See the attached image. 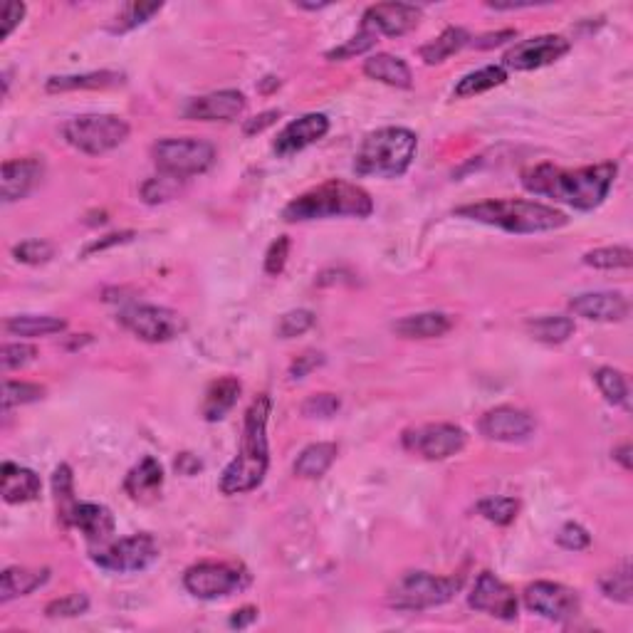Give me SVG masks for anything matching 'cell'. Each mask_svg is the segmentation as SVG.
<instances>
[{
    "instance_id": "46",
    "label": "cell",
    "mask_w": 633,
    "mask_h": 633,
    "mask_svg": "<svg viewBox=\"0 0 633 633\" xmlns=\"http://www.w3.org/2000/svg\"><path fill=\"white\" fill-rule=\"evenodd\" d=\"M38 357V349L33 344H3V354H0V364H3V371H13L20 369V366H28L33 359Z\"/></svg>"
},
{
    "instance_id": "13",
    "label": "cell",
    "mask_w": 633,
    "mask_h": 633,
    "mask_svg": "<svg viewBox=\"0 0 633 633\" xmlns=\"http://www.w3.org/2000/svg\"><path fill=\"white\" fill-rule=\"evenodd\" d=\"M569 50H572V43L562 35H537V38L522 40L510 47L502 57V67L515 72L540 70V67L562 60Z\"/></svg>"
},
{
    "instance_id": "11",
    "label": "cell",
    "mask_w": 633,
    "mask_h": 633,
    "mask_svg": "<svg viewBox=\"0 0 633 633\" xmlns=\"http://www.w3.org/2000/svg\"><path fill=\"white\" fill-rule=\"evenodd\" d=\"M117 319L127 332L149 344L171 342L186 329V319L179 312L159 305H129L119 312Z\"/></svg>"
},
{
    "instance_id": "14",
    "label": "cell",
    "mask_w": 633,
    "mask_h": 633,
    "mask_svg": "<svg viewBox=\"0 0 633 633\" xmlns=\"http://www.w3.org/2000/svg\"><path fill=\"white\" fill-rule=\"evenodd\" d=\"M522 596H525V606L532 614L547 621H557V624L574 619L582 609L577 591L557 582H535L525 589Z\"/></svg>"
},
{
    "instance_id": "2",
    "label": "cell",
    "mask_w": 633,
    "mask_h": 633,
    "mask_svg": "<svg viewBox=\"0 0 633 633\" xmlns=\"http://www.w3.org/2000/svg\"><path fill=\"white\" fill-rule=\"evenodd\" d=\"M272 401L268 394L255 396L253 404L245 411L243 436H240L238 455L228 463L221 475L223 495H243L260 488L270 468V446H268V418Z\"/></svg>"
},
{
    "instance_id": "10",
    "label": "cell",
    "mask_w": 633,
    "mask_h": 633,
    "mask_svg": "<svg viewBox=\"0 0 633 633\" xmlns=\"http://www.w3.org/2000/svg\"><path fill=\"white\" fill-rule=\"evenodd\" d=\"M156 559H159V542L149 532H139V535L124 537V540L107 542L92 554V562L99 569L112 574L144 572Z\"/></svg>"
},
{
    "instance_id": "31",
    "label": "cell",
    "mask_w": 633,
    "mask_h": 633,
    "mask_svg": "<svg viewBox=\"0 0 633 633\" xmlns=\"http://www.w3.org/2000/svg\"><path fill=\"white\" fill-rule=\"evenodd\" d=\"M67 322L60 317L52 315H18V317H8L3 322V329L13 337H50V334H60L65 332Z\"/></svg>"
},
{
    "instance_id": "3",
    "label": "cell",
    "mask_w": 633,
    "mask_h": 633,
    "mask_svg": "<svg viewBox=\"0 0 633 633\" xmlns=\"http://www.w3.org/2000/svg\"><path fill=\"white\" fill-rule=\"evenodd\" d=\"M455 216L517 235L549 233L569 223V218L557 208L544 206L540 201H525V198H490V201L468 203V206L455 208Z\"/></svg>"
},
{
    "instance_id": "53",
    "label": "cell",
    "mask_w": 633,
    "mask_h": 633,
    "mask_svg": "<svg viewBox=\"0 0 633 633\" xmlns=\"http://www.w3.org/2000/svg\"><path fill=\"white\" fill-rule=\"evenodd\" d=\"M25 3H5L3 8V40L13 35V30L23 23Z\"/></svg>"
},
{
    "instance_id": "20",
    "label": "cell",
    "mask_w": 633,
    "mask_h": 633,
    "mask_svg": "<svg viewBox=\"0 0 633 633\" xmlns=\"http://www.w3.org/2000/svg\"><path fill=\"white\" fill-rule=\"evenodd\" d=\"M569 310L591 322H624L631 315V302L621 292H584L569 300Z\"/></svg>"
},
{
    "instance_id": "32",
    "label": "cell",
    "mask_w": 633,
    "mask_h": 633,
    "mask_svg": "<svg viewBox=\"0 0 633 633\" xmlns=\"http://www.w3.org/2000/svg\"><path fill=\"white\" fill-rule=\"evenodd\" d=\"M465 45H470V33L465 28H446L436 40L426 43L418 50L421 60L426 65H441L448 57H453L455 52L463 50Z\"/></svg>"
},
{
    "instance_id": "4",
    "label": "cell",
    "mask_w": 633,
    "mask_h": 633,
    "mask_svg": "<svg viewBox=\"0 0 633 633\" xmlns=\"http://www.w3.org/2000/svg\"><path fill=\"white\" fill-rule=\"evenodd\" d=\"M374 213V201L369 191L357 183L329 179L310 191L292 198L282 211L287 223L322 221V218H369Z\"/></svg>"
},
{
    "instance_id": "16",
    "label": "cell",
    "mask_w": 633,
    "mask_h": 633,
    "mask_svg": "<svg viewBox=\"0 0 633 633\" xmlns=\"http://www.w3.org/2000/svg\"><path fill=\"white\" fill-rule=\"evenodd\" d=\"M470 609L483 611V614L495 616L500 621L517 619V596L493 572H483L475 579V587L468 596Z\"/></svg>"
},
{
    "instance_id": "36",
    "label": "cell",
    "mask_w": 633,
    "mask_h": 633,
    "mask_svg": "<svg viewBox=\"0 0 633 633\" xmlns=\"http://www.w3.org/2000/svg\"><path fill=\"white\" fill-rule=\"evenodd\" d=\"M594 381L609 404L621 406L629 411V381H626V376L621 374L619 369H614V366H601V369L594 371Z\"/></svg>"
},
{
    "instance_id": "35",
    "label": "cell",
    "mask_w": 633,
    "mask_h": 633,
    "mask_svg": "<svg viewBox=\"0 0 633 633\" xmlns=\"http://www.w3.org/2000/svg\"><path fill=\"white\" fill-rule=\"evenodd\" d=\"M52 493H55V502H57V517H60L62 525L70 527L77 500H75V478H72V468L67 463L57 465L55 473H52Z\"/></svg>"
},
{
    "instance_id": "21",
    "label": "cell",
    "mask_w": 633,
    "mask_h": 633,
    "mask_svg": "<svg viewBox=\"0 0 633 633\" xmlns=\"http://www.w3.org/2000/svg\"><path fill=\"white\" fill-rule=\"evenodd\" d=\"M327 132H329L327 114H319V112L305 114V117L290 122L280 134H277L272 149H275L277 156H292V154H297V151L312 146L315 141L324 139Z\"/></svg>"
},
{
    "instance_id": "45",
    "label": "cell",
    "mask_w": 633,
    "mask_h": 633,
    "mask_svg": "<svg viewBox=\"0 0 633 633\" xmlns=\"http://www.w3.org/2000/svg\"><path fill=\"white\" fill-rule=\"evenodd\" d=\"M376 38H379V35H374L369 28H364V25H362V28H359V33L354 35V38L349 40V43H344V45L334 47V50H329L327 52V60L337 62V60H349V57H354V55H364V52H369L371 47L379 43Z\"/></svg>"
},
{
    "instance_id": "40",
    "label": "cell",
    "mask_w": 633,
    "mask_h": 633,
    "mask_svg": "<svg viewBox=\"0 0 633 633\" xmlns=\"http://www.w3.org/2000/svg\"><path fill=\"white\" fill-rule=\"evenodd\" d=\"M45 396V386L30 384V381H13L8 379L3 384V411H10L15 406L35 404Z\"/></svg>"
},
{
    "instance_id": "52",
    "label": "cell",
    "mask_w": 633,
    "mask_h": 633,
    "mask_svg": "<svg viewBox=\"0 0 633 633\" xmlns=\"http://www.w3.org/2000/svg\"><path fill=\"white\" fill-rule=\"evenodd\" d=\"M134 238V230H124V233H109V235H104V238H99V240H94V243H90L85 248V258H90V255H94V253H102V250H107V248H114V245H122V243H129V240Z\"/></svg>"
},
{
    "instance_id": "1",
    "label": "cell",
    "mask_w": 633,
    "mask_h": 633,
    "mask_svg": "<svg viewBox=\"0 0 633 633\" xmlns=\"http://www.w3.org/2000/svg\"><path fill=\"white\" fill-rule=\"evenodd\" d=\"M616 174H619V166L614 161H601V164L582 166V169L537 164L522 171L520 181L525 191L535 193V196L567 203L577 211H594L609 196Z\"/></svg>"
},
{
    "instance_id": "39",
    "label": "cell",
    "mask_w": 633,
    "mask_h": 633,
    "mask_svg": "<svg viewBox=\"0 0 633 633\" xmlns=\"http://www.w3.org/2000/svg\"><path fill=\"white\" fill-rule=\"evenodd\" d=\"M601 594L611 601H619V604H631L633 601V584H631V564L621 562L614 572L604 574L599 579Z\"/></svg>"
},
{
    "instance_id": "54",
    "label": "cell",
    "mask_w": 633,
    "mask_h": 633,
    "mask_svg": "<svg viewBox=\"0 0 633 633\" xmlns=\"http://www.w3.org/2000/svg\"><path fill=\"white\" fill-rule=\"evenodd\" d=\"M280 117H282L280 109H270V112H263V114H258V117L248 119V122H245V127H243V132L248 134V136L265 132V129L272 127V124H275Z\"/></svg>"
},
{
    "instance_id": "27",
    "label": "cell",
    "mask_w": 633,
    "mask_h": 633,
    "mask_svg": "<svg viewBox=\"0 0 633 633\" xmlns=\"http://www.w3.org/2000/svg\"><path fill=\"white\" fill-rule=\"evenodd\" d=\"M453 324L455 319L446 312H421L394 322V332L401 339H436L451 332Z\"/></svg>"
},
{
    "instance_id": "48",
    "label": "cell",
    "mask_w": 633,
    "mask_h": 633,
    "mask_svg": "<svg viewBox=\"0 0 633 633\" xmlns=\"http://www.w3.org/2000/svg\"><path fill=\"white\" fill-rule=\"evenodd\" d=\"M287 258H290V238H287V235H280L277 240H272L268 253H265V272L277 277L285 270Z\"/></svg>"
},
{
    "instance_id": "8",
    "label": "cell",
    "mask_w": 633,
    "mask_h": 633,
    "mask_svg": "<svg viewBox=\"0 0 633 633\" xmlns=\"http://www.w3.org/2000/svg\"><path fill=\"white\" fill-rule=\"evenodd\" d=\"M129 124L117 114H82L62 127V136L72 149L87 156H102L129 139Z\"/></svg>"
},
{
    "instance_id": "25",
    "label": "cell",
    "mask_w": 633,
    "mask_h": 633,
    "mask_svg": "<svg viewBox=\"0 0 633 633\" xmlns=\"http://www.w3.org/2000/svg\"><path fill=\"white\" fill-rule=\"evenodd\" d=\"M124 75L112 70H97V72H82V75H55L45 82V90L50 94L60 92H77V90H112V87H122Z\"/></svg>"
},
{
    "instance_id": "33",
    "label": "cell",
    "mask_w": 633,
    "mask_h": 633,
    "mask_svg": "<svg viewBox=\"0 0 633 633\" xmlns=\"http://www.w3.org/2000/svg\"><path fill=\"white\" fill-rule=\"evenodd\" d=\"M507 82V70L502 65H488L483 70H475L470 75H465L463 80L455 85L453 97L455 99H465V97H475V94H483L493 87H500Z\"/></svg>"
},
{
    "instance_id": "37",
    "label": "cell",
    "mask_w": 633,
    "mask_h": 633,
    "mask_svg": "<svg viewBox=\"0 0 633 633\" xmlns=\"http://www.w3.org/2000/svg\"><path fill=\"white\" fill-rule=\"evenodd\" d=\"M161 8H164V3H127L122 10H119L117 18L112 20L109 33H114V35L129 33V30L149 23L156 13H161Z\"/></svg>"
},
{
    "instance_id": "22",
    "label": "cell",
    "mask_w": 633,
    "mask_h": 633,
    "mask_svg": "<svg viewBox=\"0 0 633 633\" xmlns=\"http://www.w3.org/2000/svg\"><path fill=\"white\" fill-rule=\"evenodd\" d=\"M70 527H77L90 544L104 547V544L112 540L117 522H114V515L109 507L97 505V502H77Z\"/></svg>"
},
{
    "instance_id": "47",
    "label": "cell",
    "mask_w": 633,
    "mask_h": 633,
    "mask_svg": "<svg viewBox=\"0 0 633 633\" xmlns=\"http://www.w3.org/2000/svg\"><path fill=\"white\" fill-rule=\"evenodd\" d=\"M557 544L569 549V552H582V549H587L591 544V535L582 525H577V522H567V525L559 527Z\"/></svg>"
},
{
    "instance_id": "26",
    "label": "cell",
    "mask_w": 633,
    "mask_h": 633,
    "mask_svg": "<svg viewBox=\"0 0 633 633\" xmlns=\"http://www.w3.org/2000/svg\"><path fill=\"white\" fill-rule=\"evenodd\" d=\"M50 579V569H30V567H8L0 574V604L28 596L40 587H45Z\"/></svg>"
},
{
    "instance_id": "19",
    "label": "cell",
    "mask_w": 633,
    "mask_h": 633,
    "mask_svg": "<svg viewBox=\"0 0 633 633\" xmlns=\"http://www.w3.org/2000/svg\"><path fill=\"white\" fill-rule=\"evenodd\" d=\"M245 94L238 90H221L191 99L183 107V117L196 122H233L245 112Z\"/></svg>"
},
{
    "instance_id": "15",
    "label": "cell",
    "mask_w": 633,
    "mask_h": 633,
    "mask_svg": "<svg viewBox=\"0 0 633 633\" xmlns=\"http://www.w3.org/2000/svg\"><path fill=\"white\" fill-rule=\"evenodd\" d=\"M480 433L488 441L498 443H522L530 441L537 431V421L532 413L515 406H498L483 413L478 423Z\"/></svg>"
},
{
    "instance_id": "34",
    "label": "cell",
    "mask_w": 633,
    "mask_h": 633,
    "mask_svg": "<svg viewBox=\"0 0 633 633\" xmlns=\"http://www.w3.org/2000/svg\"><path fill=\"white\" fill-rule=\"evenodd\" d=\"M577 324L572 317H535L527 322V332L542 344H564L574 334Z\"/></svg>"
},
{
    "instance_id": "23",
    "label": "cell",
    "mask_w": 633,
    "mask_h": 633,
    "mask_svg": "<svg viewBox=\"0 0 633 633\" xmlns=\"http://www.w3.org/2000/svg\"><path fill=\"white\" fill-rule=\"evenodd\" d=\"M161 485H164V468L154 455H144L139 463L124 478V490L134 502L149 505L161 495Z\"/></svg>"
},
{
    "instance_id": "55",
    "label": "cell",
    "mask_w": 633,
    "mask_h": 633,
    "mask_svg": "<svg viewBox=\"0 0 633 633\" xmlns=\"http://www.w3.org/2000/svg\"><path fill=\"white\" fill-rule=\"evenodd\" d=\"M515 30H500V33H490V35H483V38L473 40V45L478 47V50H488V47H498L502 43H507V40H515Z\"/></svg>"
},
{
    "instance_id": "17",
    "label": "cell",
    "mask_w": 633,
    "mask_h": 633,
    "mask_svg": "<svg viewBox=\"0 0 633 633\" xmlns=\"http://www.w3.org/2000/svg\"><path fill=\"white\" fill-rule=\"evenodd\" d=\"M421 20V8L411 3H376L366 8L362 25L374 35H386V38H401L411 33Z\"/></svg>"
},
{
    "instance_id": "49",
    "label": "cell",
    "mask_w": 633,
    "mask_h": 633,
    "mask_svg": "<svg viewBox=\"0 0 633 633\" xmlns=\"http://www.w3.org/2000/svg\"><path fill=\"white\" fill-rule=\"evenodd\" d=\"M342 401L334 394H315L302 404V413L307 418H332L339 411Z\"/></svg>"
},
{
    "instance_id": "43",
    "label": "cell",
    "mask_w": 633,
    "mask_h": 633,
    "mask_svg": "<svg viewBox=\"0 0 633 633\" xmlns=\"http://www.w3.org/2000/svg\"><path fill=\"white\" fill-rule=\"evenodd\" d=\"M87 609H90V599L85 594H67L50 601L45 606V614L50 619H75V616L87 614Z\"/></svg>"
},
{
    "instance_id": "5",
    "label": "cell",
    "mask_w": 633,
    "mask_h": 633,
    "mask_svg": "<svg viewBox=\"0 0 633 633\" xmlns=\"http://www.w3.org/2000/svg\"><path fill=\"white\" fill-rule=\"evenodd\" d=\"M418 139L406 127H384L369 132L354 154V174L374 179H399L416 159Z\"/></svg>"
},
{
    "instance_id": "42",
    "label": "cell",
    "mask_w": 633,
    "mask_h": 633,
    "mask_svg": "<svg viewBox=\"0 0 633 633\" xmlns=\"http://www.w3.org/2000/svg\"><path fill=\"white\" fill-rule=\"evenodd\" d=\"M317 324L315 312L310 310H292L285 312L277 322V337L280 339H292V337H300V334L310 332L312 327Z\"/></svg>"
},
{
    "instance_id": "57",
    "label": "cell",
    "mask_w": 633,
    "mask_h": 633,
    "mask_svg": "<svg viewBox=\"0 0 633 633\" xmlns=\"http://www.w3.org/2000/svg\"><path fill=\"white\" fill-rule=\"evenodd\" d=\"M174 465L181 475H186V478H191V475H196L198 470L203 468V463L193 453H181L179 458H176Z\"/></svg>"
},
{
    "instance_id": "41",
    "label": "cell",
    "mask_w": 633,
    "mask_h": 633,
    "mask_svg": "<svg viewBox=\"0 0 633 633\" xmlns=\"http://www.w3.org/2000/svg\"><path fill=\"white\" fill-rule=\"evenodd\" d=\"M478 512L488 522L507 527L515 522L517 512H520V502H517L515 498H485L478 502Z\"/></svg>"
},
{
    "instance_id": "24",
    "label": "cell",
    "mask_w": 633,
    "mask_h": 633,
    "mask_svg": "<svg viewBox=\"0 0 633 633\" xmlns=\"http://www.w3.org/2000/svg\"><path fill=\"white\" fill-rule=\"evenodd\" d=\"M40 490H43V483H40V475L35 470L5 460L3 473H0V493H3V500L8 505L38 500Z\"/></svg>"
},
{
    "instance_id": "12",
    "label": "cell",
    "mask_w": 633,
    "mask_h": 633,
    "mask_svg": "<svg viewBox=\"0 0 633 633\" xmlns=\"http://www.w3.org/2000/svg\"><path fill=\"white\" fill-rule=\"evenodd\" d=\"M468 441V433L455 423H426V426L408 428L401 443L408 453H416L426 460H446L460 453Z\"/></svg>"
},
{
    "instance_id": "58",
    "label": "cell",
    "mask_w": 633,
    "mask_h": 633,
    "mask_svg": "<svg viewBox=\"0 0 633 633\" xmlns=\"http://www.w3.org/2000/svg\"><path fill=\"white\" fill-rule=\"evenodd\" d=\"M614 460H619L621 465H624V470H631V443H624V446H619L614 451Z\"/></svg>"
},
{
    "instance_id": "50",
    "label": "cell",
    "mask_w": 633,
    "mask_h": 633,
    "mask_svg": "<svg viewBox=\"0 0 633 633\" xmlns=\"http://www.w3.org/2000/svg\"><path fill=\"white\" fill-rule=\"evenodd\" d=\"M176 193V179L161 174V179H149L141 186V196L146 203H164Z\"/></svg>"
},
{
    "instance_id": "56",
    "label": "cell",
    "mask_w": 633,
    "mask_h": 633,
    "mask_svg": "<svg viewBox=\"0 0 633 633\" xmlns=\"http://www.w3.org/2000/svg\"><path fill=\"white\" fill-rule=\"evenodd\" d=\"M258 614L260 611L255 609V606H243V609L233 611V616H230V626H233V629H245V626H250L253 621H258Z\"/></svg>"
},
{
    "instance_id": "28",
    "label": "cell",
    "mask_w": 633,
    "mask_h": 633,
    "mask_svg": "<svg viewBox=\"0 0 633 633\" xmlns=\"http://www.w3.org/2000/svg\"><path fill=\"white\" fill-rule=\"evenodd\" d=\"M240 391H243V386H240V381L235 376H221V379L211 381V386L206 389V396H203V418L208 423L223 421L230 408L238 404Z\"/></svg>"
},
{
    "instance_id": "6",
    "label": "cell",
    "mask_w": 633,
    "mask_h": 633,
    "mask_svg": "<svg viewBox=\"0 0 633 633\" xmlns=\"http://www.w3.org/2000/svg\"><path fill=\"white\" fill-rule=\"evenodd\" d=\"M463 587V577H436L431 572H406L386 594L396 611H426L448 604Z\"/></svg>"
},
{
    "instance_id": "51",
    "label": "cell",
    "mask_w": 633,
    "mask_h": 633,
    "mask_svg": "<svg viewBox=\"0 0 633 633\" xmlns=\"http://www.w3.org/2000/svg\"><path fill=\"white\" fill-rule=\"evenodd\" d=\"M324 364V354L322 352H305L302 357H297L295 362H292L290 366V379L297 381V379H305L310 371H315L317 366Z\"/></svg>"
},
{
    "instance_id": "30",
    "label": "cell",
    "mask_w": 633,
    "mask_h": 633,
    "mask_svg": "<svg viewBox=\"0 0 633 633\" xmlns=\"http://www.w3.org/2000/svg\"><path fill=\"white\" fill-rule=\"evenodd\" d=\"M337 443H312L305 451L297 455L295 460V475L305 480H317L332 468V463L337 460Z\"/></svg>"
},
{
    "instance_id": "38",
    "label": "cell",
    "mask_w": 633,
    "mask_h": 633,
    "mask_svg": "<svg viewBox=\"0 0 633 633\" xmlns=\"http://www.w3.org/2000/svg\"><path fill=\"white\" fill-rule=\"evenodd\" d=\"M584 265L596 270H629L633 265V253L629 245H609L596 248L584 255Z\"/></svg>"
},
{
    "instance_id": "29",
    "label": "cell",
    "mask_w": 633,
    "mask_h": 633,
    "mask_svg": "<svg viewBox=\"0 0 633 633\" xmlns=\"http://www.w3.org/2000/svg\"><path fill=\"white\" fill-rule=\"evenodd\" d=\"M364 75L381 82V85L396 87V90H411L413 87L411 67H408L401 57L389 55V52L369 57V60L364 62Z\"/></svg>"
},
{
    "instance_id": "44",
    "label": "cell",
    "mask_w": 633,
    "mask_h": 633,
    "mask_svg": "<svg viewBox=\"0 0 633 633\" xmlns=\"http://www.w3.org/2000/svg\"><path fill=\"white\" fill-rule=\"evenodd\" d=\"M55 255V245L47 240H23L13 248V258L23 265H45Z\"/></svg>"
},
{
    "instance_id": "18",
    "label": "cell",
    "mask_w": 633,
    "mask_h": 633,
    "mask_svg": "<svg viewBox=\"0 0 633 633\" xmlns=\"http://www.w3.org/2000/svg\"><path fill=\"white\" fill-rule=\"evenodd\" d=\"M45 176V164L38 156L28 159L3 161V179H0V196L3 203H15L28 198L40 186Z\"/></svg>"
},
{
    "instance_id": "7",
    "label": "cell",
    "mask_w": 633,
    "mask_h": 633,
    "mask_svg": "<svg viewBox=\"0 0 633 633\" xmlns=\"http://www.w3.org/2000/svg\"><path fill=\"white\" fill-rule=\"evenodd\" d=\"M216 156V146L203 139H161L151 146V159L159 174L176 181L206 174L216 164Z\"/></svg>"
},
{
    "instance_id": "9",
    "label": "cell",
    "mask_w": 633,
    "mask_h": 633,
    "mask_svg": "<svg viewBox=\"0 0 633 633\" xmlns=\"http://www.w3.org/2000/svg\"><path fill=\"white\" fill-rule=\"evenodd\" d=\"M250 584V574L240 564L198 562L183 572V587L196 599L213 601L238 594Z\"/></svg>"
}]
</instances>
